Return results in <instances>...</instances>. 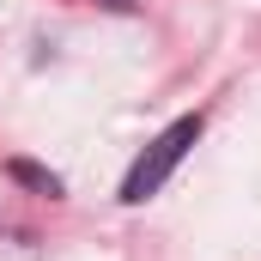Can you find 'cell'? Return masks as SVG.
<instances>
[{"label": "cell", "mask_w": 261, "mask_h": 261, "mask_svg": "<svg viewBox=\"0 0 261 261\" xmlns=\"http://www.w3.org/2000/svg\"><path fill=\"white\" fill-rule=\"evenodd\" d=\"M6 176H12V182H24V189H37V195H61V176H55V170H43V164H31V158H12V164H6Z\"/></svg>", "instance_id": "7a4b0ae2"}, {"label": "cell", "mask_w": 261, "mask_h": 261, "mask_svg": "<svg viewBox=\"0 0 261 261\" xmlns=\"http://www.w3.org/2000/svg\"><path fill=\"white\" fill-rule=\"evenodd\" d=\"M200 134H206V116H200V110H195V116H176L170 128H164L152 146H146V152H140V158H134V170L122 176V200H128V206L152 200L164 182H170V176H176V164L195 152V140H200Z\"/></svg>", "instance_id": "6da1fadb"}]
</instances>
